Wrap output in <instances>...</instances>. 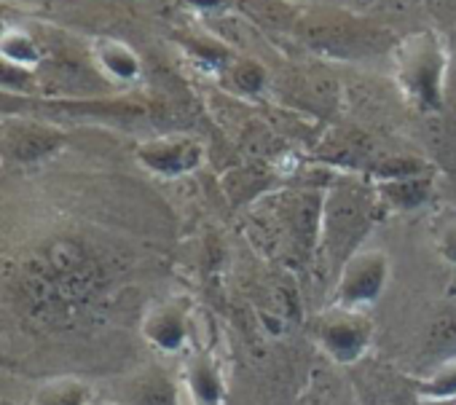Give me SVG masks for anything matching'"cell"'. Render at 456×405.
<instances>
[{
    "mask_svg": "<svg viewBox=\"0 0 456 405\" xmlns=\"http://www.w3.org/2000/svg\"><path fill=\"white\" fill-rule=\"evenodd\" d=\"M314 338L325 349V354L338 365H357L373 338V322L368 312L330 306L314 320Z\"/></svg>",
    "mask_w": 456,
    "mask_h": 405,
    "instance_id": "obj_1",
    "label": "cell"
},
{
    "mask_svg": "<svg viewBox=\"0 0 456 405\" xmlns=\"http://www.w3.org/2000/svg\"><path fill=\"white\" fill-rule=\"evenodd\" d=\"M389 282V255L384 250H357L341 266L333 304L368 312Z\"/></svg>",
    "mask_w": 456,
    "mask_h": 405,
    "instance_id": "obj_2",
    "label": "cell"
},
{
    "mask_svg": "<svg viewBox=\"0 0 456 405\" xmlns=\"http://www.w3.org/2000/svg\"><path fill=\"white\" fill-rule=\"evenodd\" d=\"M142 338L164 352V354H175L185 346L188 333H191V309L185 298H169L161 304H153L145 317H142Z\"/></svg>",
    "mask_w": 456,
    "mask_h": 405,
    "instance_id": "obj_3",
    "label": "cell"
},
{
    "mask_svg": "<svg viewBox=\"0 0 456 405\" xmlns=\"http://www.w3.org/2000/svg\"><path fill=\"white\" fill-rule=\"evenodd\" d=\"M116 400L121 405H180V384L169 370L151 365L124 378Z\"/></svg>",
    "mask_w": 456,
    "mask_h": 405,
    "instance_id": "obj_4",
    "label": "cell"
},
{
    "mask_svg": "<svg viewBox=\"0 0 456 405\" xmlns=\"http://www.w3.org/2000/svg\"><path fill=\"white\" fill-rule=\"evenodd\" d=\"M183 386L193 405H220L225 397L220 362L209 352H193L183 365Z\"/></svg>",
    "mask_w": 456,
    "mask_h": 405,
    "instance_id": "obj_5",
    "label": "cell"
},
{
    "mask_svg": "<svg viewBox=\"0 0 456 405\" xmlns=\"http://www.w3.org/2000/svg\"><path fill=\"white\" fill-rule=\"evenodd\" d=\"M140 161L161 174H183L196 166L199 148L193 142H180V140L151 142L140 150Z\"/></svg>",
    "mask_w": 456,
    "mask_h": 405,
    "instance_id": "obj_6",
    "label": "cell"
},
{
    "mask_svg": "<svg viewBox=\"0 0 456 405\" xmlns=\"http://www.w3.org/2000/svg\"><path fill=\"white\" fill-rule=\"evenodd\" d=\"M92 389L78 378H52L41 384L30 405H89Z\"/></svg>",
    "mask_w": 456,
    "mask_h": 405,
    "instance_id": "obj_7",
    "label": "cell"
},
{
    "mask_svg": "<svg viewBox=\"0 0 456 405\" xmlns=\"http://www.w3.org/2000/svg\"><path fill=\"white\" fill-rule=\"evenodd\" d=\"M413 392H416V400H448V397H456V360L443 362L427 378L416 381Z\"/></svg>",
    "mask_w": 456,
    "mask_h": 405,
    "instance_id": "obj_8",
    "label": "cell"
},
{
    "mask_svg": "<svg viewBox=\"0 0 456 405\" xmlns=\"http://www.w3.org/2000/svg\"><path fill=\"white\" fill-rule=\"evenodd\" d=\"M437 250H440V255H443L448 263H453V266H456V221H453V223H448V226L440 231Z\"/></svg>",
    "mask_w": 456,
    "mask_h": 405,
    "instance_id": "obj_9",
    "label": "cell"
},
{
    "mask_svg": "<svg viewBox=\"0 0 456 405\" xmlns=\"http://www.w3.org/2000/svg\"><path fill=\"white\" fill-rule=\"evenodd\" d=\"M416 405H456V397H448V400H416Z\"/></svg>",
    "mask_w": 456,
    "mask_h": 405,
    "instance_id": "obj_10",
    "label": "cell"
},
{
    "mask_svg": "<svg viewBox=\"0 0 456 405\" xmlns=\"http://www.w3.org/2000/svg\"><path fill=\"white\" fill-rule=\"evenodd\" d=\"M89 405H121L118 400H92Z\"/></svg>",
    "mask_w": 456,
    "mask_h": 405,
    "instance_id": "obj_11",
    "label": "cell"
}]
</instances>
